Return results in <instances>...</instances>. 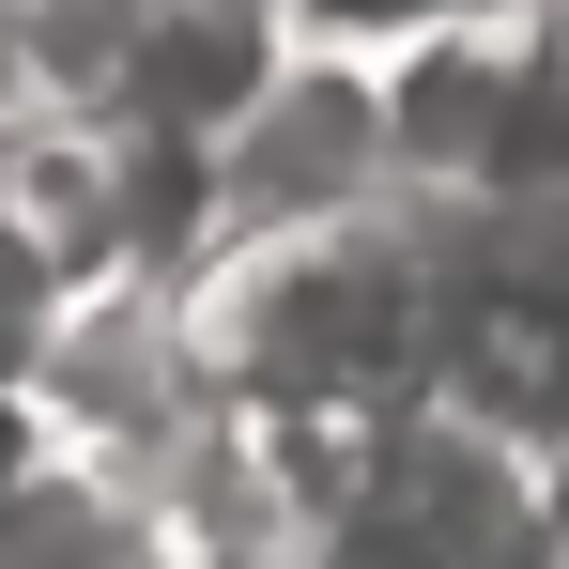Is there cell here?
I'll return each mask as SVG.
<instances>
[{"label":"cell","instance_id":"obj_1","mask_svg":"<svg viewBox=\"0 0 569 569\" xmlns=\"http://www.w3.org/2000/svg\"><path fill=\"white\" fill-rule=\"evenodd\" d=\"M416 216H431V400L508 447H569V186H477Z\"/></svg>","mask_w":569,"mask_h":569},{"label":"cell","instance_id":"obj_2","mask_svg":"<svg viewBox=\"0 0 569 569\" xmlns=\"http://www.w3.org/2000/svg\"><path fill=\"white\" fill-rule=\"evenodd\" d=\"M292 539L323 569H555V492H539V447L447 400H400L323 462Z\"/></svg>","mask_w":569,"mask_h":569},{"label":"cell","instance_id":"obj_4","mask_svg":"<svg viewBox=\"0 0 569 569\" xmlns=\"http://www.w3.org/2000/svg\"><path fill=\"white\" fill-rule=\"evenodd\" d=\"M0 569H216V523H200L170 477H123V462H78L62 447V477L16 508Z\"/></svg>","mask_w":569,"mask_h":569},{"label":"cell","instance_id":"obj_3","mask_svg":"<svg viewBox=\"0 0 569 569\" xmlns=\"http://www.w3.org/2000/svg\"><path fill=\"white\" fill-rule=\"evenodd\" d=\"M385 186V108L355 47H292L262 93L231 108V139L200 154V200L216 216H323V200Z\"/></svg>","mask_w":569,"mask_h":569},{"label":"cell","instance_id":"obj_6","mask_svg":"<svg viewBox=\"0 0 569 569\" xmlns=\"http://www.w3.org/2000/svg\"><path fill=\"white\" fill-rule=\"evenodd\" d=\"M292 47H400V31H431V16H477V0H278Z\"/></svg>","mask_w":569,"mask_h":569},{"label":"cell","instance_id":"obj_7","mask_svg":"<svg viewBox=\"0 0 569 569\" xmlns=\"http://www.w3.org/2000/svg\"><path fill=\"white\" fill-rule=\"evenodd\" d=\"M62 477V431H47V400L31 385H0V539H16V508Z\"/></svg>","mask_w":569,"mask_h":569},{"label":"cell","instance_id":"obj_5","mask_svg":"<svg viewBox=\"0 0 569 569\" xmlns=\"http://www.w3.org/2000/svg\"><path fill=\"white\" fill-rule=\"evenodd\" d=\"M62 308H78V278L31 247V216L0 200V385H31L47 370V339H62Z\"/></svg>","mask_w":569,"mask_h":569}]
</instances>
